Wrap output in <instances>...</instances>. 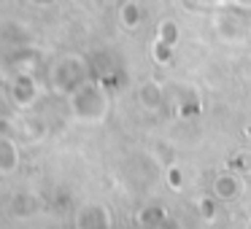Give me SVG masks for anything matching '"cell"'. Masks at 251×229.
I'll return each mask as SVG.
<instances>
[{"mask_svg": "<svg viewBox=\"0 0 251 229\" xmlns=\"http://www.w3.org/2000/svg\"><path fill=\"white\" fill-rule=\"evenodd\" d=\"M78 224L81 229H111V218L103 207H84Z\"/></svg>", "mask_w": 251, "mask_h": 229, "instance_id": "2", "label": "cell"}, {"mask_svg": "<svg viewBox=\"0 0 251 229\" xmlns=\"http://www.w3.org/2000/svg\"><path fill=\"white\" fill-rule=\"evenodd\" d=\"M17 148H14L11 140H3L0 143V170L3 173H14V167H17Z\"/></svg>", "mask_w": 251, "mask_h": 229, "instance_id": "3", "label": "cell"}, {"mask_svg": "<svg viewBox=\"0 0 251 229\" xmlns=\"http://www.w3.org/2000/svg\"><path fill=\"white\" fill-rule=\"evenodd\" d=\"M240 189H243L240 178H235V175H229V173L219 175V178L213 181V194H216L219 200H232V197L240 194Z\"/></svg>", "mask_w": 251, "mask_h": 229, "instance_id": "1", "label": "cell"}]
</instances>
